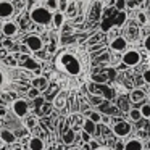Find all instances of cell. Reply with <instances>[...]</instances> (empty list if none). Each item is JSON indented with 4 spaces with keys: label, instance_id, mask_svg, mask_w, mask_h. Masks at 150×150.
Wrapping results in <instances>:
<instances>
[{
    "label": "cell",
    "instance_id": "13",
    "mask_svg": "<svg viewBox=\"0 0 150 150\" xmlns=\"http://www.w3.org/2000/svg\"><path fill=\"white\" fill-rule=\"evenodd\" d=\"M76 139H78V136H76V131L74 129H66L65 132H63V144H66V145H73V144L76 142Z\"/></svg>",
    "mask_w": 150,
    "mask_h": 150
},
{
    "label": "cell",
    "instance_id": "48",
    "mask_svg": "<svg viewBox=\"0 0 150 150\" xmlns=\"http://www.w3.org/2000/svg\"><path fill=\"white\" fill-rule=\"evenodd\" d=\"M57 150H63V149H62V147H58V149H57Z\"/></svg>",
    "mask_w": 150,
    "mask_h": 150
},
{
    "label": "cell",
    "instance_id": "23",
    "mask_svg": "<svg viewBox=\"0 0 150 150\" xmlns=\"http://www.w3.org/2000/svg\"><path fill=\"white\" fill-rule=\"evenodd\" d=\"M102 102H103V95H100V94H91L89 95V103L91 105L98 107V105H102Z\"/></svg>",
    "mask_w": 150,
    "mask_h": 150
},
{
    "label": "cell",
    "instance_id": "10",
    "mask_svg": "<svg viewBox=\"0 0 150 150\" xmlns=\"http://www.w3.org/2000/svg\"><path fill=\"white\" fill-rule=\"evenodd\" d=\"M18 33V24L13 23V21H7V23L2 24V34L7 37H11Z\"/></svg>",
    "mask_w": 150,
    "mask_h": 150
},
{
    "label": "cell",
    "instance_id": "19",
    "mask_svg": "<svg viewBox=\"0 0 150 150\" xmlns=\"http://www.w3.org/2000/svg\"><path fill=\"white\" fill-rule=\"evenodd\" d=\"M108 74L107 73H95V74H92V82H95V84L102 86V84H107L108 82Z\"/></svg>",
    "mask_w": 150,
    "mask_h": 150
},
{
    "label": "cell",
    "instance_id": "40",
    "mask_svg": "<svg viewBox=\"0 0 150 150\" xmlns=\"http://www.w3.org/2000/svg\"><path fill=\"white\" fill-rule=\"evenodd\" d=\"M107 74H108V78H110V79H115V76H116V69H108Z\"/></svg>",
    "mask_w": 150,
    "mask_h": 150
},
{
    "label": "cell",
    "instance_id": "39",
    "mask_svg": "<svg viewBox=\"0 0 150 150\" xmlns=\"http://www.w3.org/2000/svg\"><path fill=\"white\" fill-rule=\"evenodd\" d=\"M124 147H126L124 142H116L115 144V150H124Z\"/></svg>",
    "mask_w": 150,
    "mask_h": 150
},
{
    "label": "cell",
    "instance_id": "14",
    "mask_svg": "<svg viewBox=\"0 0 150 150\" xmlns=\"http://www.w3.org/2000/svg\"><path fill=\"white\" fill-rule=\"evenodd\" d=\"M145 149V145H144V142L140 139H131L126 142V147H124V150H144Z\"/></svg>",
    "mask_w": 150,
    "mask_h": 150
},
{
    "label": "cell",
    "instance_id": "43",
    "mask_svg": "<svg viewBox=\"0 0 150 150\" xmlns=\"http://www.w3.org/2000/svg\"><path fill=\"white\" fill-rule=\"evenodd\" d=\"M127 68H129V66L123 62H121V65H118V71H124V69H127Z\"/></svg>",
    "mask_w": 150,
    "mask_h": 150
},
{
    "label": "cell",
    "instance_id": "26",
    "mask_svg": "<svg viewBox=\"0 0 150 150\" xmlns=\"http://www.w3.org/2000/svg\"><path fill=\"white\" fill-rule=\"evenodd\" d=\"M126 8H127V0H116V4H115V10L124 11Z\"/></svg>",
    "mask_w": 150,
    "mask_h": 150
},
{
    "label": "cell",
    "instance_id": "44",
    "mask_svg": "<svg viewBox=\"0 0 150 150\" xmlns=\"http://www.w3.org/2000/svg\"><path fill=\"white\" fill-rule=\"evenodd\" d=\"M34 102H36V105H37V107H39V105H42L44 98H42V97H40V95H39V97H36V98H34Z\"/></svg>",
    "mask_w": 150,
    "mask_h": 150
},
{
    "label": "cell",
    "instance_id": "42",
    "mask_svg": "<svg viewBox=\"0 0 150 150\" xmlns=\"http://www.w3.org/2000/svg\"><path fill=\"white\" fill-rule=\"evenodd\" d=\"M89 145H91V150H97V149H98V144L95 142L94 139H92L91 142H89Z\"/></svg>",
    "mask_w": 150,
    "mask_h": 150
},
{
    "label": "cell",
    "instance_id": "5",
    "mask_svg": "<svg viewBox=\"0 0 150 150\" xmlns=\"http://www.w3.org/2000/svg\"><path fill=\"white\" fill-rule=\"evenodd\" d=\"M140 60H142V57H140V52H137L136 49H127L124 50L123 57H121V62L126 63L129 68H134V66H137L140 63Z\"/></svg>",
    "mask_w": 150,
    "mask_h": 150
},
{
    "label": "cell",
    "instance_id": "50",
    "mask_svg": "<svg viewBox=\"0 0 150 150\" xmlns=\"http://www.w3.org/2000/svg\"><path fill=\"white\" fill-rule=\"evenodd\" d=\"M136 2H142V0H136Z\"/></svg>",
    "mask_w": 150,
    "mask_h": 150
},
{
    "label": "cell",
    "instance_id": "53",
    "mask_svg": "<svg viewBox=\"0 0 150 150\" xmlns=\"http://www.w3.org/2000/svg\"><path fill=\"white\" fill-rule=\"evenodd\" d=\"M28 150H29V149H28Z\"/></svg>",
    "mask_w": 150,
    "mask_h": 150
},
{
    "label": "cell",
    "instance_id": "52",
    "mask_svg": "<svg viewBox=\"0 0 150 150\" xmlns=\"http://www.w3.org/2000/svg\"><path fill=\"white\" fill-rule=\"evenodd\" d=\"M149 144H150V139H149Z\"/></svg>",
    "mask_w": 150,
    "mask_h": 150
},
{
    "label": "cell",
    "instance_id": "21",
    "mask_svg": "<svg viewBox=\"0 0 150 150\" xmlns=\"http://www.w3.org/2000/svg\"><path fill=\"white\" fill-rule=\"evenodd\" d=\"M86 116H87L89 120H92L94 123H97V124H100V123H102V111L87 110V111H86Z\"/></svg>",
    "mask_w": 150,
    "mask_h": 150
},
{
    "label": "cell",
    "instance_id": "46",
    "mask_svg": "<svg viewBox=\"0 0 150 150\" xmlns=\"http://www.w3.org/2000/svg\"><path fill=\"white\" fill-rule=\"evenodd\" d=\"M71 2H76V4H81V2H89V0H71Z\"/></svg>",
    "mask_w": 150,
    "mask_h": 150
},
{
    "label": "cell",
    "instance_id": "1",
    "mask_svg": "<svg viewBox=\"0 0 150 150\" xmlns=\"http://www.w3.org/2000/svg\"><path fill=\"white\" fill-rule=\"evenodd\" d=\"M33 79L31 69L18 65L16 60L7 55V50L0 49V98L10 92L26 89Z\"/></svg>",
    "mask_w": 150,
    "mask_h": 150
},
{
    "label": "cell",
    "instance_id": "2",
    "mask_svg": "<svg viewBox=\"0 0 150 150\" xmlns=\"http://www.w3.org/2000/svg\"><path fill=\"white\" fill-rule=\"evenodd\" d=\"M57 66L69 76H79L82 73V63L73 52H60L57 57Z\"/></svg>",
    "mask_w": 150,
    "mask_h": 150
},
{
    "label": "cell",
    "instance_id": "47",
    "mask_svg": "<svg viewBox=\"0 0 150 150\" xmlns=\"http://www.w3.org/2000/svg\"><path fill=\"white\" fill-rule=\"evenodd\" d=\"M97 150H110V149H107V147H98Z\"/></svg>",
    "mask_w": 150,
    "mask_h": 150
},
{
    "label": "cell",
    "instance_id": "28",
    "mask_svg": "<svg viewBox=\"0 0 150 150\" xmlns=\"http://www.w3.org/2000/svg\"><path fill=\"white\" fill-rule=\"evenodd\" d=\"M97 62H98V63H108V62H110V53L103 50V52H102L100 55L97 57Z\"/></svg>",
    "mask_w": 150,
    "mask_h": 150
},
{
    "label": "cell",
    "instance_id": "33",
    "mask_svg": "<svg viewBox=\"0 0 150 150\" xmlns=\"http://www.w3.org/2000/svg\"><path fill=\"white\" fill-rule=\"evenodd\" d=\"M92 137H94V136H91L89 132H86V131L81 129V139H82V142H84V144H86V142H91Z\"/></svg>",
    "mask_w": 150,
    "mask_h": 150
},
{
    "label": "cell",
    "instance_id": "22",
    "mask_svg": "<svg viewBox=\"0 0 150 150\" xmlns=\"http://www.w3.org/2000/svg\"><path fill=\"white\" fill-rule=\"evenodd\" d=\"M33 86H34V87H37V89H40V91H44V89L49 86V82H47L45 78H34L33 79Z\"/></svg>",
    "mask_w": 150,
    "mask_h": 150
},
{
    "label": "cell",
    "instance_id": "51",
    "mask_svg": "<svg viewBox=\"0 0 150 150\" xmlns=\"http://www.w3.org/2000/svg\"><path fill=\"white\" fill-rule=\"evenodd\" d=\"M0 31H2V26H0Z\"/></svg>",
    "mask_w": 150,
    "mask_h": 150
},
{
    "label": "cell",
    "instance_id": "11",
    "mask_svg": "<svg viewBox=\"0 0 150 150\" xmlns=\"http://www.w3.org/2000/svg\"><path fill=\"white\" fill-rule=\"evenodd\" d=\"M97 127H98V124L94 123L92 120H89V118H86V120L82 121V131L89 132L91 136H95V132H97Z\"/></svg>",
    "mask_w": 150,
    "mask_h": 150
},
{
    "label": "cell",
    "instance_id": "37",
    "mask_svg": "<svg viewBox=\"0 0 150 150\" xmlns=\"http://www.w3.org/2000/svg\"><path fill=\"white\" fill-rule=\"evenodd\" d=\"M100 124L108 126V124H110V115H103V113H102V123Z\"/></svg>",
    "mask_w": 150,
    "mask_h": 150
},
{
    "label": "cell",
    "instance_id": "35",
    "mask_svg": "<svg viewBox=\"0 0 150 150\" xmlns=\"http://www.w3.org/2000/svg\"><path fill=\"white\" fill-rule=\"evenodd\" d=\"M40 89H37V87H33V89H31V91H29V97L31 98H36V97H39V94H40Z\"/></svg>",
    "mask_w": 150,
    "mask_h": 150
},
{
    "label": "cell",
    "instance_id": "25",
    "mask_svg": "<svg viewBox=\"0 0 150 150\" xmlns=\"http://www.w3.org/2000/svg\"><path fill=\"white\" fill-rule=\"evenodd\" d=\"M139 108H140V111H142L144 120H150V103H142Z\"/></svg>",
    "mask_w": 150,
    "mask_h": 150
},
{
    "label": "cell",
    "instance_id": "29",
    "mask_svg": "<svg viewBox=\"0 0 150 150\" xmlns=\"http://www.w3.org/2000/svg\"><path fill=\"white\" fill-rule=\"evenodd\" d=\"M68 7H69V0H58V10H60V11L66 13Z\"/></svg>",
    "mask_w": 150,
    "mask_h": 150
},
{
    "label": "cell",
    "instance_id": "38",
    "mask_svg": "<svg viewBox=\"0 0 150 150\" xmlns=\"http://www.w3.org/2000/svg\"><path fill=\"white\" fill-rule=\"evenodd\" d=\"M144 47H145V50H149V52H150V34L144 39Z\"/></svg>",
    "mask_w": 150,
    "mask_h": 150
},
{
    "label": "cell",
    "instance_id": "32",
    "mask_svg": "<svg viewBox=\"0 0 150 150\" xmlns=\"http://www.w3.org/2000/svg\"><path fill=\"white\" fill-rule=\"evenodd\" d=\"M142 81L145 82V84L150 86V68H147V69H144V71H142Z\"/></svg>",
    "mask_w": 150,
    "mask_h": 150
},
{
    "label": "cell",
    "instance_id": "6",
    "mask_svg": "<svg viewBox=\"0 0 150 150\" xmlns=\"http://www.w3.org/2000/svg\"><path fill=\"white\" fill-rule=\"evenodd\" d=\"M24 45H26L31 52H40L42 47H44V42H42V39H40L39 36H36V34H29V36L24 39Z\"/></svg>",
    "mask_w": 150,
    "mask_h": 150
},
{
    "label": "cell",
    "instance_id": "27",
    "mask_svg": "<svg viewBox=\"0 0 150 150\" xmlns=\"http://www.w3.org/2000/svg\"><path fill=\"white\" fill-rule=\"evenodd\" d=\"M45 7L52 11L58 10V0H45Z\"/></svg>",
    "mask_w": 150,
    "mask_h": 150
},
{
    "label": "cell",
    "instance_id": "15",
    "mask_svg": "<svg viewBox=\"0 0 150 150\" xmlns=\"http://www.w3.org/2000/svg\"><path fill=\"white\" fill-rule=\"evenodd\" d=\"M29 150H45V144H44V140L40 137H31Z\"/></svg>",
    "mask_w": 150,
    "mask_h": 150
},
{
    "label": "cell",
    "instance_id": "20",
    "mask_svg": "<svg viewBox=\"0 0 150 150\" xmlns=\"http://www.w3.org/2000/svg\"><path fill=\"white\" fill-rule=\"evenodd\" d=\"M127 116H129V120L132 121V123H139L140 120H142V111H140V108H131L129 113H127Z\"/></svg>",
    "mask_w": 150,
    "mask_h": 150
},
{
    "label": "cell",
    "instance_id": "30",
    "mask_svg": "<svg viewBox=\"0 0 150 150\" xmlns=\"http://www.w3.org/2000/svg\"><path fill=\"white\" fill-rule=\"evenodd\" d=\"M102 95H103V98H107V100H111V98L115 97V92L111 87H107L103 92H102Z\"/></svg>",
    "mask_w": 150,
    "mask_h": 150
},
{
    "label": "cell",
    "instance_id": "3",
    "mask_svg": "<svg viewBox=\"0 0 150 150\" xmlns=\"http://www.w3.org/2000/svg\"><path fill=\"white\" fill-rule=\"evenodd\" d=\"M31 20L36 24H42L47 26L53 21V11L49 10L47 7H34L31 10Z\"/></svg>",
    "mask_w": 150,
    "mask_h": 150
},
{
    "label": "cell",
    "instance_id": "41",
    "mask_svg": "<svg viewBox=\"0 0 150 150\" xmlns=\"http://www.w3.org/2000/svg\"><path fill=\"white\" fill-rule=\"evenodd\" d=\"M26 126L29 127V129H31V127H34V126H36V120H34V118H31V120H28Z\"/></svg>",
    "mask_w": 150,
    "mask_h": 150
},
{
    "label": "cell",
    "instance_id": "17",
    "mask_svg": "<svg viewBox=\"0 0 150 150\" xmlns=\"http://www.w3.org/2000/svg\"><path fill=\"white\" fill-rule=\"evenodd\" d=\"M65 20H66V15L63 13V11H60V10H57L55 13H53V26L55 28H62L63 26V23H65Z\"/></svg>",
    "mask_w": 150,
    "mask_h": 150
},
{
    "label": "cell",
    "instance_id": "8",
    "mask_svg": "<svg viewBox=\"0 0 150 150\" xmlns=\"http://www.w3.org/2000/svg\"><path fill=\"white\" fill-rule=\"evenodd\" d=\"M110 49L113 50V52H124V50L127 49V39L123 36H118V37H115V39H111Z\"/></svg>",
    "mask_w": 150,
    "mask_h": 150
},
{
    "label": "cell",
    "instance_id": "49",
    "mask_svg": "<svg viewBox=\"0 0 150 150\" xmlns=\"http://www.w3.org/2000/svg\"><path fill=\"white\" fill-rule=\"evenodd\" d=\"M73 150H82V149H73Z\"/></svg>",
    "mask_w": 150,
    "mask_h": 150
},
{
    "label": "cell",
    "instance_id": "4",
    "mask_svg": "<svg viewBox=\"0 0 150 150\" xmlns=\"http://www.w3.org/2000/svg\"><path fill=\"white\" fill-rule=\"evenodd\" d=\"M111 131L116 137H127L132 131V124L129 121H124V120H120V121H115L113 126H111Z\"/></svg>",
    "mask_w": 150,
    "mask_h": 150
},
{
    "label": "cell",
    "instance_id": "34",
    "mask_svg": "<svg viewBox=\"0 0 150 150\" xmlns=\"http://www.w3.org/2000/svg\"><path fill=\"white\" fill-rule=\"evenodd\" d=\"M74 11H76V2H69V7H68V10H66V13L69 15V16H74Z\"/></svg>",
    "mask_w": 150,
    "mask_h": 150
},
{
    "label": "cell",
    "instance_id": "9",
    "mask_svg": "<svg viewBox=\"0 0 150 150\" xmlns=\"http://www.w3.org/2000/svg\"><path fill=\"white\" fill-rule=\"evenodd\" d=\"M13 13H15L13 4L8 2V0H2V2H0V18L7 20V18H10Z\"/></svg>",
    "mask_w": 150,
    "mask_h": 150
},
{
    "label": "cell",
    "instance_id": "36",
    "mask_svg": "<svg viewBox=\"0 0 150 150\" xmlns=\"http://www.w3.org/2000/svg\"><path fill=\"white\" fill-rule=\"evenodd\" d=\"M63 105H65V97H63V95H60V97L55 100V107L57 108H62Z\"/></svg>",
    "mask_w": 150,
    "mask_h": 150
},
{
    "label": "cell",
    "instance_id": "12",
    "mask_svg": "<svg viewBox=\"0 0 150 150\" xmlns=\"http://www.w3.org/2000/svg\"><path fill=\"white\" fill-rule=\"evenodd\" d=\"M144 98H145V91H142V89H132L129 92V100L132 103H139Z\"/></svg>",
    "mask_w": 150,
    "mask_h": 150
},
{
    "label": "cell",
    "instance_id": "24",
    "mask_svg": "<svg viewBox=\"0 0 150 150\" xmlns=\"http://www.w3.org/2000/svg\"><path fill=\"white\" fill-rule=\"evenodd\" d=\"M115 26V23H113V20H105V21H102V24H100V31L102 33H110V29Z\"/></svg>",
    "mask_w": 150,
    "mask_h": 150
},
{
    "label": "cell",
    "instance_id": "31",
    "mask_svg": "<svg viewBox=\"0 0 150 150\" xmlns=\"http://www.w3.org/2000/svg\"><path fill=\"white\" fill-rule=\"evenodd\" d=\"M137 21H139L140 24H144V26H145V24L149 23V20H147V15L144 13V11H139V13H137Z\"/></svg>",
    "mask_w": 150,
    "mask_h": 150
},
{
    "label": "cell",
    "instance_id": "45",
    "mask_svg": "<svg viewBox=\"0 0 150 150\" xmlns=\"http://www.w3.org/2000/svg\"><path fill=\"white\" fill-rule=\"evenodd\" d=\"M4 47H11V40H5V42H4Z\"/></svg>",
    "mask_w": 150,
    "mask_h": 150
},
{
    "label": "cell",
    "instance_id": "18",
    "mask_svg": "<svg viewBox=\"0 0 150 150\" xmlns=\"http://www.w3.org/2000/svg\"><path fill=\"white\" fill-rule=\"evenodd\" d=\"M126 21H127L126 10H124V11H118V13H116V16L113 18V23H115V26H118V28L124 26V24H126Z\"/></svg>",
    "mask_w": 150,
    "mask_h": 150
},
{
    "label": "cell",
    "instance_id": "7",
    "mask_svg": "<svg viewBox=\"0 0 150 150\" xmlns=\"http://www.w3.org/2000/svg\"><path fill=\"white\" fill-rule=\"evenodd\" d=\"M11 110H13V113L16 116L24 118L28 115V111H29V105H28V102L24 98H16L13 102V105H11Z\"/></svg>",
    "mask_w": 150,
    "mask_h": 150
},
{
    "label": "cell",
    "instance_id": "16",
    "mask_svg": "<svg viewBox=\"0 0 150 150\" xmlns=\"http://www.w3.org/2000/svg\"><path fill=\"white\" fill-rule=\"evenodd\" d=\"M0 139L4 140L5 144H15V142H16V136H15L11 131H8V129H2V131H0Z\"/></svg>",
    "mask_w": 150,
    "mask_h": 150
}]
</instances>
